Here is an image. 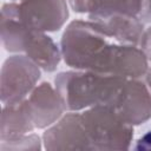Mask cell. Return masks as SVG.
<instances>
[{
	"label": "cell",
	"instance_id": "1",
	"mask_svg": "<svg viewBox=\"0 0 151 151\" xmlns=\"http://www.w3.org/2000/svg\"><path fill=\"white\" fill-rule=\"evenodd\" d=\"M110 37L97 22L77 20L68 25L61 39L65 63L74 68L137 78L147 70L146 57L133 45L110 44Z\"/></svg>",
	"mask_w": 151,
	"mask_h": 151
},
{
	"label": "cell",
	"instance_id": "2",
	"mask_svg": "<svg viewBox=\"0 0 151 151\" xmlns=\"http://www.w3.org/2000/svg\"><path fill=\"white\" fill-rule=\"evenodd\" d=\"M125 80L124 77L87 71L61 72L54 81L65 107L78 111L88 106H110Z\"/></svg>",
	"mask_w": 151,
	"mask_h": 151
},
{
	"label": "cell",
	"instance_id": "3",
	"mask_svg": "<svg viewBox=\"0 0 151 151\" xmlns=\"http://www.w3.org/2000/svg\"><path fill=\"white\" fill-rule=\"evenodd\" d=\"M1 38L7 51L25 52L45 71H54L60 60L59 50L50 37L22 24L17 4H6L2 7Z\"/></svg>",
	"mask_w": 151,
	"mask_h": 151
},
{
	"label": "cell",
	"instance_id": "4",
	"mask_svg": "<svg viewBox=\"0 0 151 151\" xmlns=\"http://www.w3.org/2000/svg\"><path fill=\"white\" fill-rule=\"evenodd\" d=\"M81 122L90 140L91 150H126L133 137L132 125L120 119L105 105L92 106L81 113Z\"/></svg>",
	"mask_w": 151,
	"mask_h": 151
},
{
	"label": "cell",
	"instance_id": "5",
	"mask_svg": "<svg viewBox=\"0 0 151 151\" xmlns=\"http://www.w3.org/2000/svg\"><path fill=\"white\" fill-rule=\"evenodd\" d=\"M109 107L131 125L151 118V68L140 77L126 79Z\"/></svg>",
	"mask_w": 151,
	"mask_h": 151
},
{
	"label": "cell",
	"instance_id": "6",
	"mask_svg": "<svg viewBox=\"0 0 151 151\" xmlns=\"http://www.w3.org/2000/svg\"><path fill=\"white\" fill-rule=\"evenodd\" d=\"M39 77V66L27 55L8 58L1 72V101L4 105L21 101L34 87Z\"/></svg>",
	"mask_w": 151,
	"mask_h": 151
},
{
	"label": "cell",
	"instance_id": "7",
	"mask_svg": "<svg viewBox=\"0 0 151 151\" xmlns=\"http://www.w3.org/2000/svg\"><path fill=\"white\" fill-rule=\"evenodd\" d=\"M18 14L25 26L44 32L58 31L68 12L65 0H22L18 4Z\"/></svg>",
	"mask_w": 151,
	"mask_h": 151
},
{
	"label": "cell",
	"instance_id": "8",
	"mask_svg": "<svg viewBox=\"0 0 151 151\" xmlns=\"http://www.w3.org/2000/svg\"><path fill=\"white\" fill-rule=\"evenodd\" d=\"M46 150H91L81 114L68 113L44 133Z\"/></svg>",
	"mask_w": 151,
	"mask_h": 151
},
{
	"label": "cell",
	"instance_id": "9",
	"mask_svg": "<svg viewBox=\"0 0 151 151\" xmlns=\"http://www.w3.org/2000/svg\"><path fill=\"white\" fill-rule=\"evenodd\" d=\"M76 12H88L90 19L113 13L151 21V0H70Z\"/></svg>",
	"mask_w": 151,
	"mask_h": 151
},
{
	"label": "cell",
	"instance_id": "10",
	"mask_svg": "<svg viewBox=\"0 0 151 151\" xmlns=\"http://www.w3.org/2000/svg\"><path fill=\"white\" fill-rule=\"evenodd\" d=\"M26 103L34 126L38 129L53 124L66 109L59 92L54 91L47 83H42L34 88Z\"/></svg>",
	"mask_w": 151,
	"mask_h": 151
},
{
	"label": "cell",
	"instance_id": "11",
	"mask_svg": "<svg viewBox=\"0 0 151 151\" xmlns=\"http://www.w3.org/2000/svg\"><path fill=\"white\" fill-rule=\"evenodd\" d=\"M97 22L110 37L120 44L136 45L143 34V25L139 19L125 14L113 13L91 19Z\"/></svg>",
	"mask_w": 151,
	"mask_h": 151
},
{
	"label": "cell",
	"instance_id": "12",
	"mask_svg": "<svg viewBox=\"0 0 151 151\" xmlns=\"http://www.w3.org/2000/svg\"><path fill=\"white\" fill-rule=\"evenodd\" d=\"M35 129L26 99L5 105L1 117V140H11Z\"/></svg>",
	"mask_w": 151,
	"mask_h": 151
},
{
	"label": "cell",
	"instance_id": "13",
	"mask_svg": "<svg viewBox=\"0 0 151 151\" xmlns=\"http://www.w3.org/2000/svg\"><path fill=\"white\" fill-rule=\"evenodd\" d=\"M21 144L24 145V149H32V150H37L40 149V140L39 137L37 136H28V137H19L15 139H11V140H1V145L0 149L1 150H6V149H21Z\"/></svg>",
	"mask_w": 151,
	"mask_h": 151
},
{
	"label": "cell",
	"instance_id": "14",
	"mask_svg": "<svg viewBox=\"0 0 151 151\" xmlns=\"http://www.w3.org/2000/svg\"><path fill=\"white\" fill-rule=\"evenodd\" d=\"M139 45H140V50L143 51L145 57L151 60V27L143 32V34L139 39Z\"/></svg>",
	"mask_w": 151,
	"mask_h": 151
},
{
	"label": "cell",
	"instance_id": "15",
	"mask_svg": "<svg viewBox=\"0 0 151 151\" xmlns=\"http://www.w3.org/2000/svg\"><path fill=\"white\" fill-rule=\"evenodd\" d=\"M136 150H151V131L140 137L134 146Z\"/></svg>",
	"mask_w": 151,
	"mask_h": 151
}]
</instances>
